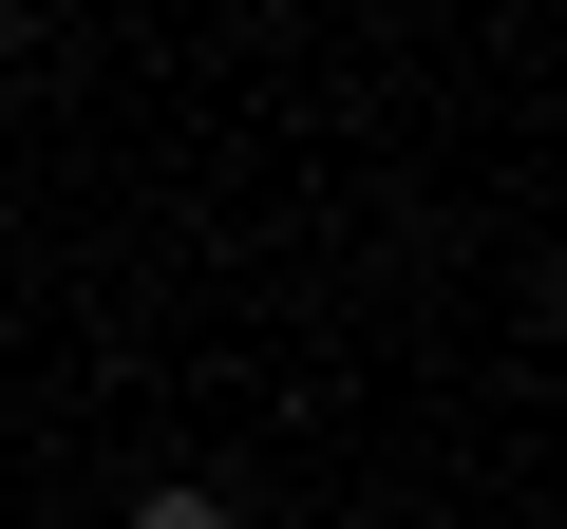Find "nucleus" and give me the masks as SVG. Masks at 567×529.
<instances>
[{
  "label": "nucleus",
  "instance_id": "2",
  "mask_svg": "<svg viewBox=\"0 0 567 529\" xmlns=\"http://www.w3.org/2000/svg\"><path fill=\"white\" fill-rule=\"evenodd\" d=\"M0 20H20V0H0Z\"/></svg>",
  "mask_w": 567,
  "mask_h": 529
},
{
  "label": "nucleus",
  "instance_id": "1",
  "mask_svg": "<svg viewBox=\"0 0 567 529\" xmlns=\"http://www.w3.org/2000/svg\"><path fill=\"white\" fill-rule=\"evenodd\" d=\"M133 529H246V510H227V491H189V473H152V491H133Z\"/></svg>",
  "mask_w": 567,
  "mask_h": 529
}]
</instances>
